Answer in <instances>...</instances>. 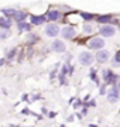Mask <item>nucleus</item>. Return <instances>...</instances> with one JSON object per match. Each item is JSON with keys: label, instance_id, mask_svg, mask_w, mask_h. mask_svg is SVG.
<instances>
[{"label": "nucleus", "instance_id": "aec40b11", "mask_svg": "<svg viewBox=\"0 0 120 127\" xmlns=\"http://www.w3.org/2000/svg\"><path fill=\"white\" fill-rule=\"evenodd\" d=\"M14 54H16V50H11V51L9 52V55H7V58H9V59H11V58L14 57Z\"/></svg>", "mask_w": 120, "mask_h": 127}, {"label": "nucleus", "instance_id": "6ab92c4d", "mask_svg": "<svg viewBox=\"0 0 120 127\" xmlns=\"http://www.w3.org/2000/svg\"><path fill=\"white\" fill-rule=\"evenodd\" d=\"M83 31L86 32V34H89V32H92V27H90L89 24H85V27H83Z\"/></svg>", "mask_w": 120, "mask_h": 127}, {"label": "nucleus", "instance_id": "9d476101", "mask_svg": "<svg viewBox=\"0 0 120 127\" xmlns=\"http://www.w3.org/2000/svg\"><path fill=\"white\" fill-rule=\"evenodd\" d=\"M103 73H105V81H106L107 83H116V82H117V76L113 75L112 71H105Z\"/></svg>", "mask_w": 120, "mask_h": 127}, {"label": "nucleus", "instance_id": "a211bd4d", "mask_svg": "<svg viewBox=\"0 0 120 127\" xmlns=\"http://www.w3.org/2000/svg\"><path fill=\"white\" fill-rule=\"evenodd\" d=\"M81 16H82L83 18H85V20H86V21H89V20H92V14H88V13H81Z\"/></svg>", "mask_w": 120, "mask_h": 127}, {"label": "nucleus", "instance_id": "ddd939ff", "mask_svg": "<svg viewBox=\"0 0 120 127\" xmlns=\"http://www.w3.org/2000/svg\"><path fill=\"white\" fill-rule=\"evenodd\" d=\"M26 16H27V13H24V11H21V10H19V11L16 10V11H14V16H13V17H14V20L19 23V21H23L24 18H26Z\"/></svg>", "mask_w": 120, "mask_h": 127}, {"label": "nucleus", "instance_id": "7ed1b4c3", "mask_svg": "<svg viewBox=\"0 0 120 127\" xmlns=\"http://www.w3.org/2000/svg\"><path fill=\"white\" fill-rule=\"evenodd\" d=\"M88 47L90 48V50H96V51L103 50V47H105V41H103V38H97L96 37V38H93V40L89 41Z\"/></svg>", "mask_w": 120, "mask_h": 127}, {"label": "nucleus", "instance_id": "f3484780", "mask_svg": "<svg viewBox=\"0 0 120 127\" xmlns=\"http://www.w3.org/2000/svg\"><path fill=\"white\" fill-rule=\"evenodd\" d=\"M14 11H16V10H13V9H4L3 10V14H4L6 17H13L14 16Z\"/></svg>", "mask_w": 120, "mask_h": 127}, {"label": "nucleus", "instance_id": "4be33fe9", "mask_svg": "<svg viewBox=\"0 0 120 127\" xmlns=\"http://www.w3.org/2000/svg\"><path fill=\"white\" fill-rule=\"evenodd\" d=\"M66 68H68V66H65V65H64V68H62V75H65V73H66V71H68Z\"/></svg>", "mask_w": 120, "mask_h": 127}, {"label": "nucleus", "instance_id": "39448f33", "mask_svg": "<svg viewBox=\"0 0 120 127\" xmlns=\"http://www.w3.org/2000/svg\"><path fill=\"white\" fill-rule=\"evenodd\" d=\"M61 35L64 37L65 40H72V38H75V35H76V31H75L74 27H64L62 30H60Z\"/></svg>", "mask_w": 120, "mask_h": 127}, {"label": "nucleus", "instance_id": "5701e85b", "mask_svg": "<svg viewBox=\"0 0 120 127\" xmlns=\"http://www.w3.org/2000/svg\"><path fill=\"white\" fill-rule=\"evenodd\" d=\"M61 127H65V126H64V124H62V126H61Z\"/></svg>", "mask_w": 120, "mask_h": 127}, {"label": "nucleus", "instance_id": "4468645a", "mask_svg": "<svg viewBox=\"0 0 120 127\" xmlns=\"http://www.w3.org/2000/svg\"><path fill=\"white\" fill-rule=\"evenodd\" d=\"M0 26H1L3 28H10L11 27V20H10L9 17L7 18H1L0 17Z\"/></svg>", "mask_w": 120, "mask_h": 127}, {"label": "nucleus", "instance_id": "f8f14e48", "mask_svg": "<svg viewBox=\"0 0 120 127\" xmlns=\"http://www.w3.org/2000/svg\"><path fill=\"white\" fill-rule=\"evenodd\" d=\"M31 23L34 26H40V24L45 23V16H31Z\"/></svg>", "mask_w": 120, "mask_h": 127}, {"label": "nucleus", "instance_id": "423d86ee", "mask_svg": "<svg viewBox=\"0 0 120 127\" xmlns=\"http://www.w3.org/2000/svg\"><path fill=\"white\" fill-rule=\"evenodd\" d=\"M51 48H52L54 52H58V54L66 51V45H65V42H64V41H61V40H55V41H54V42H52V45H51Z\"/></svg>", "mask_w": 120, "mask_h": 127}, {"label": "nucleus", "instance_id": "6e6552de", "mask_svg": "<svg viewBox=\"0 0 120 127\" xmlns=\"http://www.w3.org/2000/svg\"><path fill=\"white\" fill-rule=\"evenodd\" d=\"M107 99H109V102H112V103H116V102L119 100V89H117L116 85L109 91V93H107Z\"/></svg>", "mask_w": 120, "mask_h": 127}, {"label": "nucleus", "instance_id": "412c9836", "mask_svg": "<svg viewBox=\"0 0 120 127\" xmlns=\"http://www.w3.org/2000/svg\"><path fill=\"white\" fill-rule=\"evenodd\" d=\"M119 61H120V52H117V54H116V58H115V62L119 64Z\"/></svg>", "mask_w": 120, "mask_h": 127}, {"label": "nucleus", "instance_id": "20e7f679", "mask_svg": "<svg viewBox=\"0 0 120 127\" xmlns=\"http://www.w3.org/2000/svg\"><path fill=\"white\" fill-rule=\"evenodd\" d=\"M109 58H110V52L107 50H99L97 54L95 55V59H96L99 64H105L106 61H109Z\"/></svg>", "mask_w": 120, "mask_h": 127}, {"label": "nucleus", "instance_id": "f257e3e1", "mask_svg": "<svg viewBox=\"0 0 120 127\" xmlns=\"http://www.w3.org/2000/svg\"><path fill=\"white\" fill-rule=\"evenodd\" d=\"M93 59H95V57H93L90 52H88V51H83V52L79 54V62L82 64L83 66H89V65H92Z\"/></svg>", "mask_w": 120, "mask_h": 127}, {"label": "nucleus", "instance_id": "dca6fc26", "mask_svg": "<svg viewBox=\"0 0 120 127\" xmlns=\"http://www.w3.org/2000/svg\"><path fill=\"white\" fill-rule=\"evenodd\" d=\"M10 34H11V32H10L9 28H4V30H1V31H0V40H6V38H9Z\"/></svg>", "mask_w": 120, "mask_h": 127}, {"label": "nucleus", "instance_id": "1a4fd4ad", "mask_svg": "<svg viewBox=\"0 0 120 127\" xmlns=\"http://www.w3.org/2000/svg\"><path fill=\"white\" fill-rule=\"evenodd\" d=\"M47 18H48L50 21H57L58 18H61V13L58 10H50V11L47 13Z\"/></svg>", "mask_w": 120, "mask_h": 127}, {"label": "nucleus", "instance_id": "9b49d317", "mask_svg": "<svg viewBox=\"0 0 120 127\" xmlns=\"http://www.w3.org/2000/svg\"><path fill=\"white\" fill-rule=\"evenodd\" d=\"M17 28H19V31H30L31 30V24L30 23H26V21H19L17 23Z\"/></svg>", "mask_w": 120, "mask_h": 127}, {"label": "nucleus", "instance_id": "f03ea898", "mask_svg": "<svg viewBox=\"0 0 120 127\" xmlns=\"http://www.w3.org/2000/svg\"><path fill=\"white\" fill-rule=\"evenodd\" d=\"M99 34L102 37H113L116 34V28L113 26H109V24H105L102 26L100 30H99Z\"/></svg>", "mask_w": 120, "mask_h": 127}, {"label": "nucleus", "instance_id": "2eb2a0df", "mask_svg": "<svg viewBox=\"0 0 120 127\" xmlns=\"http://www.w3.org/2000/svg\"><path fill=\"white\" fill-rule=\"evenodd\" d=\"M110 20H112V16H110V14H105V16H99V17H97V23L105 24V23H109Z\"/></svg>", "mask_w": 120, "mask_h": 127}, {"label": "nucleus", "instance_id": "0eeeda50", "mask_svg": "<svg viewBox=\"0 0 120 127\" xmlns=\"http://www.w3.org/2000/svg\"><path fill=\"white\" fill-rule=\"evenodd\" d=\"M45 34L48 37H57L60 34V27L57 26L55 23H51L45 27Z\"/></svg>", "mask_w": 120, "mask_h": 127}]
</instances>
